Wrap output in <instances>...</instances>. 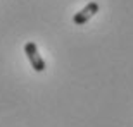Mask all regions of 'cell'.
I'll list each match as a JSON object with an SVG mask.
<instances>
[{"instance_id":"1","label":"cell","mask_w":133,"mask_h":127,"mask_svg":"<svg viewBox=\"0 0 133 127\" xmlns=\"http://www.w3.org/2000/svg\"><path fill=\"white\" fill-rule=\"evenodd\" d=\"M24 53H26V57H28V60H30L31 67H33L36 72H43L45 69H47L45 60L42 59V55L38 53V46H36V43L28 41V43L24 45Z\"/></svg>"},{"instance_id":"2","label":"cell","mask_w":133,"mask_h":127,"mask_svg":"<svg viewBox=\"0 0 133 127\" xmlns=\"http://www.w3.org/2000/svg\"><path fill=\"white\" fill-rule=\"evenodd\" d=\"M97 12H99V4H97V2H88L79 12H76V14L73 15V22L76 26H83V24H87Z\"/></svg>"}]
</instances>
